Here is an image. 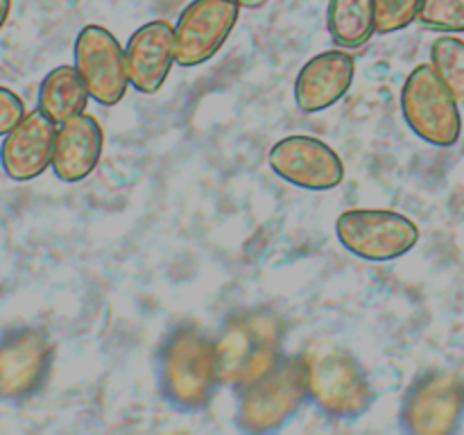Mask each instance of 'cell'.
Masks as SVG:
<instances>
[{
	"mask_svg": "<svg viewBox=\"0 0 464 435\" xmlns=\"http://www.w3.org/2000/svg\"><path fill=\"white\" fill-rule=\"evenodd\" d=\"M220 383L216 338L199 326H177L159 349V388L179 411H202Z\"/></svg>",
	"mask_w": 464,
	"mask_h": 435,
	"instance_id": "6da1fadb",
	"label": "cell"
},
{
	"mask_svg": "<svg viewBox=\"0 0 464 435\" xmlns=\"http://www.w3.org/2000/svg\"><path fill=\"white\" fill-rule=\"evenodd\" d=\"M220 383L243 388L284 356V322L266 308L231 315L216 335Z\"/></svg>",
	"mask_w": 464,
	"mask_h": 435,
	"instance_id": "7a4b0ae2",
	"label": "cell"
},
{
	"mask_svg": "<svg viewBox=\"0 0 464 435\" xmlns=\"http://www.w3.org/2000/svg\"><path fill=\"white\" fill-rule=\"evenodd\" d=\"M236 421L252 433L276 430L293 420L308 397L306 353L281 356L266 374L236 390Z\"/></svg>",
	"mask_w": 464,
	"mask_h": 435,
	"instance_id": "3957f363",
	"label": "cell"
},
{
	"mask_svg": "<svg viewBox=\"0 0 464 435\" xmlns=\"http://www.w3.org/2000/svg\"><path fill=\"white\" fill-rule=\"evenodd\" d=\"M308 397L322 412L338 420H356L372 406L367 372L356 358L343 349H317L306 353Z\"/></svg>",
	"mask_w": 464,
	"mask_h": 435,
	"instance_id": "277c9868",
	"label": "cell"
},
{
	"mask_svg": "<svg viewBox=\"0 0 464 435\" xmlns=\"http://www.w3.org/2000/svg\"><path fill=\"white\" fill-rule=\"evenodd\" d=\"M401 113L412 134L435 148L460 140V104L430 63H420L401 86Z\"/></svg>",
	"mask_w": 464,
	"mask_h": 435,
	"instance_id": "5b68a950",
	"label": "cell"
},
{
	"mask_svg": "<svg viewBox=\"0 0 464 435\" xmlns=\"http://www.w3.org/2000/svg\"><path fill=\"white\" fill-rule=\"evenodd\" d=\"M340 245L362 261L401 258L420 243V227L390 208H349L335 220Z\"/></svg>",
	"mask_w": 464,
	"mask_h": 435,
	"instance_id": "8992f818",
	"label": "cell"
},
{
	"mask_svg": "<svg viewBox=\"0 0 464 435\" xmlns=\"http://www.w3.org/2000/svg\"><path fill=\"white\" fill-rule=\"evenodd\" d=\"M72 66L80 71L91 100L113 107L130 89L125 50L102 25H84L72 45Z\"/></svg>",
	"mask_w": 464,
	"mask_h": 435,
	"instance_id": "52a82bcc",
	"label": "cell"
},
{
	"mask_svg": "<svg viewBox=\"0 0 464 435\" xmlns=\"http://www.w3.org/2000/svg\"><path fill=\"white\" fill-rule=\"evenodd\" d=\"M238 9L234 0H190L175 25V62L195 68L216 57L238 23Z\"/></svg>",
	"mask_w": 464,
	"mask_h": 435,
	"instance_id": "ba28073f",
	"label": "cell"
},
{
	"mask_svg": "<svg viewBox=\"0 0 464 435\" xmlns=\"http://www.w3.org/2000/svg\"><path fill=\"white\" fill-rule=\"evenodd\" d=\"M267 163L276 177L297 188L331 190L344 179L340 154L315 136L293 134L276 140L267 154Z\"/></svg>",
	"mask_w": 464,
	"mask_h": 435,
	"instance_id": "9c48e42d",
	"label": "cell"
},
{
	"mask_svg": "<svg viewBox=\"0 0 464 435\" xmlns=\"http://www.w3.org/2000/svg\"><path fill=\"white\" fill-rule=\"evenodd\" d=\"M53 365V344L41 331L18 329L0 340V399L18 401L44 385Z\"/></svg>",
	"mask_w": 464,
	"mask_h": 435,
	"instance_id": "30bf717a",
	"label": "cell"
},
{
	"mask_svg": "<svg viewBox=\"0 0 464 435\" xmlns=\"http://www.w3.org/2000/svg\"><path fill=\"white\" fill-rule=\"evenodd\" d=\"M57 122L34 109L27 111L0 143V166L14 181H32L53 166Z\"/></svg>",
	"mask_w": 464,
	"mask_h": 435,
	"instance_id": "8fae6325",
	"label": "cell"
},
{
	"mask_svg": "<svg viewBox=\"0 0 464 435\" xmlns=\"http://www.w3.org/2000/svg\"><path fill=\"white\" fill-rule=\"evenodd\" d=\"M464 403L460 381L451 374L424 376L408 390L401 408V421L411 433H447L456 426Z\"/></svg>",
	"mask_w": 464,
	"mask_h": 435,
	"instance_id": "7c38bea8",
	"label": "cell"
},
{
	"mask_svg": "<svg viewBox=\"0 0 464 435\" xmlns=\"http://www.w3.org/2000/svg\"><path fill=\"white\" fill-rule=\"evenodd\" d=\"M356 77V59L349 50H324L308 59L295 80V102L304 113H320L347 95Z\"/></svg>",
	"mask_w": 464,
	"mask_h": 435,
	"instance_id": "4fadbf2b",
	"label": "cell"
},
{
	"mask_svg": "<svg viewBox=\"0 0 464 435\" xmlns=\"http://www.w3.org/2000/svg\"><path fill=\"white\" fill-rule=\"evenodd\" d=\"M130 86L143 95H152L166 84L175 62V25L163 18L134 30L125 48Z\"/></svg>",
	"mask_w": 464,
	"mask_h": 435,
	"instance_id": "5bb4252c",
	"label": "cell"
},
{
	"mask_svg": "<svg viewBox=\"0 0 464 435\" xmlns=\"http://www.w3.org/2000/svg\"><path fill=\"white\" fill-rule=\"evenodd\" d=\"M102 150V127H100L98 118L84 111L57 125L53 166L50 168L59 181L77 184V181H84L98 168Z\"/></svg>",
	"mask_w": 464,
	"mask_h": 435,
	"instance_id": "9a60e30c",
	"label": "cell"
},
{
	"mask_svg": "<svg viewBox=\"0 0 464 435\" xmlns=\"http://www.w3.org/2000/svg\"><path fill=\"white\" fill-rule=\"evenodd\" d=\"M89 89L75 66H57L44 77L36 95V109L50 121L62 125L86 111Z\"/></svg>",
	"mask_w": 464,
	"mask_h": 435,
	"instance_id": "2e32d148",
	"label": "cell"
},
{
	"mask_svg": "<svg viewBox=\"0 0 464 435\" xmlns=\"http://www.w3.org/2000/svg\"><path fill=\"white\" fill-rule=\"evenodd\" d=\"M326 27L338 48H361L376 34L374 0H329Z\"/></svg>",
	"mask_w": 464,
	"mask_h": 435,
	"instance_id": "e0dca14e",
	"label": "cell"
},
{
	"mask_svg": "<svg viewBox=\"0 0 464 435\" xmlns=\"http://www.w3.org/2000/svg\"><path fill=\"white\" fill-rule=\"evenodd\" d=\"M430 66L464 107V41L458 36H438L430 45Z\"/></svg>",
	"mask_w": 464,
	"mask_h": 435,
	"instance_id": "ac0fdd59",
	"label": "cell"
},
{
	"mask_svg": "<svg viewBox=\"0 0 464 435\" xmlns=\"http://www.w3.org/2000/svg\"><path fill=\"white\" fill-rule=\"evenodd\" d=\"M417 21L449 34L464 32V0H421Z\"/></svg>",
	"mask_w": 464,
	"mask_h": 435,
	"instance_id": "d6986e66",
	"label": "cell"
},
{
	"mask_svg": "<svg viewBox=\"0 0 464 435\" xmlns=\"http://www.w3.org/2000/svg\"><path fill=\"white\" fill-rule=\"evenodd\" d=\"M421 0H374L376 32L394 34L417 21Z\"/></svg>",
	"mask_w": 464,
	"mask_h": 435,
	"instance_id": "ffe728a7",
	"label": "cell"
},
{
	"mask_svg": "<svg viewBox=\"0 0 464 435\" xmlns=\"http://www.w3.org/2000/svg\"><path fill=\"white\" fill-rule=\"evenodd\" d=\"M23 116H25L23 100L12 89L0 86V136L7 134Z\"/></svg>",
	"mask_w": 464,
	"mask_h": 435,
	"instance_id": "44dd1931",
	"label": "cell"
},
{
	"mask_svg": "<svg viewBox=\"0 0 464 435\" xmlns=\"http://www.w3.org/2000/svg\"><path fill=\"white\" fill-rule=\"evenodd\" d=\"M9 12H12V0H0V30H3L5 23H7Z\"/></svg>",
	"mask_w": 464,
	"mask_h": 435,
	"instance_id": "7402d4cb",
	"label": "cell"
},
{
	"mask_svg": "<svg viewBox=\"0 0 464 435\" xmlns=\"http://www.w3.org/2000/svg\"><path fill=\"white\" fill-rule=\"evenodd\" d=\"M234 3L238 5V7H245V9H258V7H263L267 0H234Z\"/></svg>",
	"mask_w": 464,
	"mask_h": 435,
	"instance_id": "603a6c76",
	"label": "cell"
}]
</instances>
